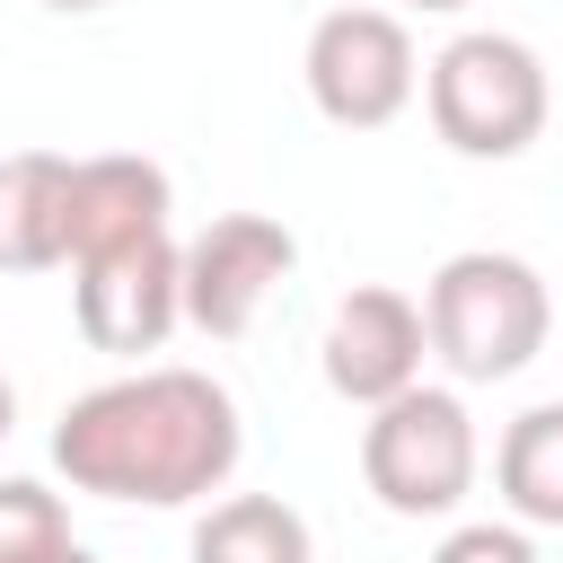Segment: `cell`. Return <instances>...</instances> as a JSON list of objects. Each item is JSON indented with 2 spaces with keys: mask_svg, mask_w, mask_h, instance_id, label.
Masks as SVG:
<instances>
[{
  "mask_svg": "<svg viewBox=\"0 0 563 563\" xmlns=\"http://www.w3.org/2000/svg\"><path fill=\"white\" fill-rule=\"evenodd\" d=\"M238 405L202 369H132L62 405L53 422V466L70 493L97 501H141V510H185L211 501L238 475Z\"/></svg>",
  "mask_w": 563,
  "mask_h": 563,
  "instance_id": "1",
  "label": "cell"
},
{
  "mask_svg": "<svg viewBox=\"0 0 563 563\" xmlns=\"http://www.w3.org/2000/svg\"><path fill=\"white\" fill-rule=\"evenodd\" d=\"M422 334L431 352L449 361V378L466 387H493V378H519L545 334H554V299H545V273L528 255H501V246H466L431 273L422 290Z\"/></svg>",
  "mask_w": 563,
  "mask_h": 563,
  "instance_id": "2",
  "label": "cell"
},
{
  "mask_svg": "<svg viewBox=\"0 0 563 563\" xmlns=\"http://www.w3.org/2000/svg\"><path fill=\"white\" fill-rule=\"evenodd\" d=\"M422 106H431V132L457 150V158H519L537 132H545V62L537 44L519 35H449L431 62H422Z\"/></svg>",
  "mask_w": 563,
  "mask_h": 563,
  "instance_id": "3",
  "label": "cell"
},
{
  "mask_svg": "<svg viewBox=\"0 0 563 563\" xmlns=\"http://www.w3.org/2000/svg\"><path fill=\"white\" fill-rule=\"evenodd\" d=\"M361 475L396 519H449L475 493V413L449 387H396L387 405H369Z\"/></svg>",
  "mask_w": 563,
  "mask_h": 563,
  "instance_id": "4",
  "label": "cell"
},
{
  "mask_svg": "<svg viewBox=\"0 0 563 563\" xmlns=\"http://www.w3.org/2000/svg\"><path fill=\"white\" fill-rule=\"evenodd\" d=\"M413 88H422V62L396 9H325L308 26V97L325 123L378 132L413 106Z\"/></svg>",
  "mask_w": 563,
  "mask_h": 563,
  "instance_id": "5",
  "label": "cell"
},
{
  "mask_svg": "<svg viewBox=\"0 0 563 563\" xmlns=\"http://www.w3.org/2000/svg\"><path fill=\"white\" fill-rule=\"evenodd\" d=\"M70 273H79V282H70L79 334H88L97 352H114V361L158 352V343L176 334V317H185V246H176L167 229L123 238V246H97V255H79Z\"/></svg>",
  "mask_w": 563,
  "mask_h": 563,
  "instance_id": "6",
  "label": "cell"
},
{
  "mask_svg": "<svg viewBox=\"0 0 563 563\" xmlns=\"http://www.w3.org/2000/svg\"><path fill=\"white\" fill-rule=\"evenodd\" d=\"M299 264V238L264 211H220L202 238H185V317L211 334V343H238L264 299L290 282Z\"/></svg>",
  "mask_w": 563,
  "mask_h": 563,
  "instance_id": "7",
  "label": "cell"
},
{
  "mask_svg": "<svg viewBox=\"0 0 563 563\" xmlns=\"http://www.w3.org/2000/svg\"><path fill=\"white\" fill-rule=\"evenodd\" d=\"M317 352H325V387H334L343 405H387L396 387L422 378V352H431L422 299H405V290H387V282H361V290L334 299Z\"/></svg>",
  "mask_w": 563,
  "mask_h": 563,
  "instance_id": "8",
  "label": "cell"
},
{
  "mask_svg": "<svg viewBox=\"0 0 563 563\" xmlns=\"http://www.w3.org/2000/svg\"><path fill=\"white\" fill-rule=\"evenodd\" d=\"M150 229H167V167L158 158H132V150L70 158V264L97 246L150 238Z\"/></svg>",
  "mask_w": 563,
  "mask_h": 563,
  "instance_id": "9",
  "label": "cell"
},
{
  "mask_svg": "<svg viewBox=\"0 0 563 563\" xmlns=\"http://www.w3.org/2000/svg\"><path fill=\"white\" fill-rule=\"evenodd\" d=\"M53 264H70V158L9 150L0 158V273H53Z\"/></svg>",
  "mask_w": 563,
  "mask_h": 563,
  "instance_id": "10",
  "label": "cell"
},
{
  "mask_svg": "<svg viewBox=\"0 0 563 563\" xmlns=\"http://www.w3.org/2000/svg\"><path fill=\"white\" fill-rule=\"evenodd\" d=\"M194 563H317V545L282 493H229L194 519Z\"/></svg>",
  "mask_w": 563,
  "mask_h": 563,
  "instance_id": "11",
  "label": "cell"
},
{
  "mask_svg": "<svg viewBox=\"0 0 563 563\" xmlns=\"http://www.w3.org/2000/svg\"><path fill=\"white\" fill-rule=\"evenodd\" d=\"M493 484H501V501H510L519 528H563V405H528L501 431Z\"/></svg>",
  "mask_w": 563,
  "mask_h": 563,
  "instance_id": "12",
  "label": "cell"
},
{
  "mask_svg": "<svg viewBox=\"0 0 563 563\" xmlns=\"http://www.w3.org/2000/svg\"><path fill=\"white\" fill-rule=\"evenodd\" d=\"M53 545H70V510L44 484L0 475V563H44Z\"/></svg>",
  "mask_w": 563,
  "mask_h": 563,
  "instance_id": "13",
  "label": "cell"
},
{
  "mask_svg": "<svg viewBox=\"0 0 563 563\" xmlns=\"http://www.w3.org/2000/svg\"><path fill=\"white\" fill-rule=\"evenodd\" d=\"M431 563H537V545H528V528H510V519H466V528L440 537Z\"/></svg>",
  "mask_w": 563,
  "mask_h": 563,
  "instance_id": "14",
  "label": "cell"
},
{
  "mask_svg": "<svg viewBox=\"0 0 563 563\" xmlns=\"http://www.w3.org/2000/svg\"><path fill=\"white\" fill-rule=\"evenodd\" d=\"M44 563H97V554H88V545H79V537H70V545H53V554H44Z\"/></svg>",
  "mask_w": 563,
  "mask_h": 563,
  "instance_id": "15",
  "label": "cell"
},
{
  "mask_svg": "<svg viewBox=\"0 0 563 563\" xmlns=\"http://www.w3.org/2000/svg\"><path fill=\"white\" fill-rule=\"evenodd\" d=\"M9 422H18V387L0 378V440H9Z\"/></svg>",
  "mask_w": 563,
  "mask_h": 563,
  "instance_id": "16",
  "label": "cell"
},
{
  "mask_svg": "<svg viewBox=\"0 0 563 563\" xmlns=\"http://www.w3.org/2000/svg\"><path fill=\"white\" fill-rule=\"evenodd\" d=\"M396 9H431V18H449V9H475V0H396Z\"/></svg>",
  "mask_w": 563,
  "mask_h": 563,
  "instance_id": "17",
  "label": "cell"
},
{
  "mask_svg": "<svg viewBox=\"0 0 563 563\" xmlns=\"http://www.w3.org/2000/svg\"><path fill=\"white\" fill-rule=\"evenodd\" d=\"M44 9H106V0H44Z\"/></svg>",
  "mask_w": 563,
  "mask_h": 563,
  "instance_id": "18",
  "label": "cell"
}]
</instances>
